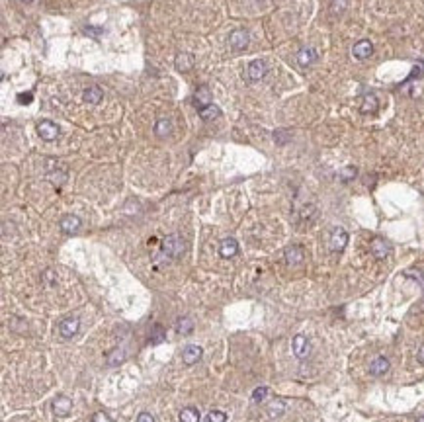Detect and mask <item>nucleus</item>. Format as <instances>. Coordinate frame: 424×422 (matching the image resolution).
<instances>
[{
	"label": "nucleus",
	"instance_id": "16",
	"mask_svg": "<svg viewBox=\"0 0 424 422\" xmlns=\"http://www.w3.org/2000/svg\"><path fill=\"white\" fill-rule=\"evenodd\" d=\"M315 59H317V51H315L313 47H303V49L297 53V63H299L301 67H309V65H313V63H315Z\"/></svg>",
	"mask_w": 424,
	"mask_h": 422
},
{
	"label": "nucleus",
	"instance_id": "35",
	"mask_svg": "<svg viewBox=\"0 0 424 422\" xmlns=\"http://www.w3.org/2000/svg\"><path fill=\"white\" fill-rule=\"evenodd\" d=\"M414 422H424V416H418V418H416Z\"/></svg>",
	"mask_w": 424,
	"mask_h": 422
},
{
	"label": "nucleus",
	"instance_id": "32",
	"mask_svg": "<svg viewBox=\"0 0 424 422\" xmlns=\"http://www.w3.org/2000/svg\"><path fill=\"white\" fill-rule=\"evenodd\" d=\"M346 6V0H335L333 2V12H342Z\"/></svg>",
	"mask_w": 424,
	"mask_h": 422
},
{
	"label": "nucleus",
	"instance_id": "18",
	"mask_svg": "<svg viewBox=\"0 0 424 422\" xmlns=\"http://www.w3.org/2000/svg\"><path fill=\"white\" fill-rule=\"evenodd\" d=\"M102 98H104V92H102V88L98 86H90L84 90V102H88L90 106H96L102 102Z\"/></svg>",
	"mask_w": 424,
	"mask_h": 422
},
{
	"label": "nucleus",
	"instance_id": "28",
	"mask_svg": "<svg viewBox=\"0 0 424 422\" xmlns=\"http://www.w3.org/2000/svg\"><path fill=\"white\" fill-rule=\"evenodd\" d=\"M164 340V331H162V327H155V331H153V336H151V344H159V342H162Z\"/></svg>",
	"mask_w": 424,
	"mask_h": 422
},
{
	"label": "nucleus",
	"instance_id": "4",
	"mask_svg": "<svg viewBox=\"0 0 424 422\" xmlns=\"http://www.w3.org/2000/svg\"><path fill=\"white\" fill-rule=\"evenodd\" d=\"M248 41H250V35L247 30H233L229 35V45L235 51H245L248 47Z\"/></svg>",
	"mask_w": 424,
	"mask_h": 422
},
{
	"label": "nucleus",
	"instance_id": "7",
	"mask_svg": "<svg viewBox=\"0 0 424 422\" xmlns=\"http://www.w3.org/2000/svg\"><path fill=\"white\" fill-rule=\"evenodd\" d=\"M283 258H285L287 266H299V264L305 260V252H303V248H301L299 245H291L285 248Z\"/></svg>",
	"mask_w": 424,
	"mask_h": 422
},
{
	"label": "nucleus",
	"instance_id": "23",
	"mask_svg": "<svg viewBox=\"0 0 424 422\" xmlns=\"http://www.w3.org/2000/svg\"><path fill=\"white\" fill-rule=\"evenodd\" d=\"M199 410L195 406H186L180 412V422H199Z\"/></svg>",
	"mask_w": 424,
	"mask_h": 422
},
{
	"label": "nucleus",
	"instance_id": "30",
	"mask_svg": "<svg viewBox=\"0 0 424 422\" xmlns=\"http://www.w3.org/2000/svg\"><path fill=\"white\" fill-rule=\"evenodd\" d=\"M354 176H356V168H354V166H348V168L340 174V178H342V180H350V178H354Z\"/></svg>",
	"mask_w": 424,
	"mask_h": 422
},
{
	"label": "nucleus",
	"instance_id": "9",
	"mask_svg": "<svg viewBox=\"0 0 424 422\" xmlns=\"http://www.w3.org/2000/svg\"><path fill=\"white\" fill-rule=\"evenodd\" d=\"M72 410V401L69 399V397H65V395H59V397H55L53 399V412L57 414V416H61V418H65V416H69Z\"/></svg>",
	"mask_w": 424,
	"mask_h": 422
},
{
	"label": "nucleus",
	"instance_id": "20",
	"mask_svg": "<svg viewBox=\"0 0 424 422\" xmlns=\"http://www.w3.org/2000/svg\"><path fill=\"white\" fill-rule=\"evenodd\" d=\"M197 114H199V118H201L203 122H211V120H215V118L221 116V110H219L215 104H209V106H205V108H201V110H197Z\"/></svg>",
	"mask_w": 424,
	"mask_h": 422
},
{
	"label": "nucleus",
	"instance_id": "13",
	"mask_svg": "<svg viewBox=\"0 0 424 422\" xmlns=\"http://www.w3.org/2000/svg\"><path fill=\"white\" fill-rule=\"evenodd\" d=\"M371 53H373V45H371V41H368V39H362V41H358L356 45L352 47V55L356 57V59H368Z\"/></svg>",
	"mask_w": 424,
	"mask_h": 422
},
{
	"label": "nucleus",
	"instance_id": "1",
	"mask_svg": "<svg viewBox=\"0 0 424 422\" xmlns=\"http://www.w3.org/2000/svg\"><path fill=\"white\" fill-rule=\"evenodd\" d=\"M184 250H186V245H184V241L180 239V235H168V237L162 241V254H164L166 258L178 260V258H182Z\"/></svg>",
	"mask_w": 424,
	"mask_h": 422
},
{
	"label": "nucleus",
	"instance_id": "14",
	"mask_svg": "<svg viewBox=\"0 0 424 422\" xmlns=\"http://www.w3.org/2000/svg\"><path fill=\"white\" fill-rule=\"evenodd\" d=\"M80 225H82V221L76 217V215H65L63 219H61V223H59V227H61V231L63 233H76L78 229H80Z\"/></svg>",
	"mask_w": 424,
	"mask_h": 422
},
{
	"label": "nucleus",
	"instance_id": "2",
	"mask_svg": "<svg viewBox=\"0 0 424 422\" xmlns=\"http://www.w3.org/2000/svg\"><path fill=\"white\" fill-rule=\"evenodd\" d=\"M80 331V319L78 316H65L61 323H59V334L63 338H74Z\"/></svg>",
	"mask_w": 424,
	"mask_h": 422
},
{
	"label": "nucleus",
	"instance_id": "12",
	"mask_svg": "<svg viewBox=\"0 0 424 422\" xmlns=\"http://www.w3.org/2000/svg\"><path fill=\"white\" fill-rule=\"evenodd\" d=\"M237 252H239V243H237L233 237H227V239L221 241V245H219V254H221L223 258H233Z\"/></svg>",
	"mask_w": 424,
	"mask_h": 422
},
{
	"label": "nucleus",
	"instance_id": "17",
	"mask_svg": "<svg viewBox=\"0 0 424 422\" xmlns=\"http://www.w3.org/2000/svg\"><path fill=\"white\" fill-rule=\"evenodd\" d=\"M377 106H379V102H377L375 94H364V98L360 102V112L362 114H373V112H377Z\"/></svg>",
	"mask_w": 424,
	"mask_h": 422
},
{
	"label": "nucleus",
	"instance_id": "8",
	"mask_svg": "<svg viewBox=\"0 0 424 422\" xmlns=\"http://www.w3.org/2000/svg\"><path fill=\"white\" fill-rule=\"evenodd\" d=\"M370 250H371V254H373V258L383 260V258H387L389 256V250H391V248H389V243L385 239L375 237V239L370 243Z\"/></svg>",
	"mask_w": 424,
	"mask_h": 422
},
{
	"label": "nucleus",
	"instance_id": "29",
	"mask_svg": "<svg viewBox=\"0 0 424 422\" xmlns=\"http://www.w3.org/2000/svg\"><path fill=\"white\" fill-rule=\"evenodd\" d=\"M90 422H112V420H110V416H108L106 412H96Z\"/></svg>",
	"mask_w": 424,
	"mask_h": 422
},
{
	"label": "nucleus",
	"instance_id": "19",
	"mask_svg": "<svg viewBox=\"0 0 424 422\" xmlns=\"http://www.w3.org/2000/svg\"><path fill=\"white\" fill-rule=\"evenodd\" d=\"M194 67V57L190 53H178L176 55V69L180 72H188Z\"/></svg>",
	"mask_w": 424,
	"mask_h": 422
},
{
	"label": "nucleus",
	"instance_id": "33",
	"mask_svg": "<svg viewBox=\"0 0 424 422\" xmlns=\"http://www.w3.org/2000/svg\"><path fill=\"white\" fill-rule=\"evenodd\" d=\"M416 360H418L420 364H424V344L418 348V352H416Z\"/></svg>",
	"mask_w": 424,
	"mask_h": 422
},
{
	"label": "nucleus",
	"instance_id": "25",
	"mask_svg": "<svg viewBox=\"0 0 424 422\" xmlns=\"http://www.w3.org/2000/svg\"><path fill=\"white\" fill-rule=\"evenodd\" d=\"M178 333L180 334H190L192 331H194V325H192V321L188 319V316H184V319H180L176 325Z\"/></svg>",
	"mask_w": 424,
	"mask_h": 422
},
{
	"label": "nucleus",
	"instance_id": "27",
	"mask_svg": "<svg viewBox=\"0 0 424 422\" xmlns=\"http://www.w3.org/2000/svg\"><path fill=\"white\" fill-rule=\"evenodd\" d=\"M225 420H227V414L223 410H211L207 414V418H205V422H225Z\"/></svg>",
	"mask_w": 424,
	"mask_h": 422
},
{
	"label": "nucleus",
	"instance_id": "3",
	"mask_svg": "<svg viewBox=\"0 0 424 422\" xmlns=\"http://www.w3.org/2000/svg\"><path fill=\"white\" fill-rule=\"evenodd\" d=\"M348 245V233L342 227H335L331 231V239H329V246L333 252H342Z\"/></svg>",
	"mask_w": 424,
	"mask_h": 422
},
{
	"label": "nucleus",
	"instance_id": "21",
	"mask_svg": "<svg viewBox=\"0 0 424 422\" xmlns=\"http://www.w3.org/2000/svg\"><path fill=\"white\" fill-rule=\"evenodd\" d=\"M195 104H197V110H201V108H205V106L213 104L211 96H209V90H207L205 86L197 88V92H195Z\"/></svg>",
	"mask_w": 424,
	"mask_h": 422
},
{
	"label": "nucleus",
	"instance_id": "22",
	"mask_svg": "<svg viewBox=\"0 0 424 422\" xmlns=\"http://www.w3.org/2000/svg\"><path fill=\"white\" fill-rule=\"evenodd\" d=\"M268 416L270 418H278V416H282L283 412H285V403H283L282 399H276V401H272V403L268 404Z\"/></svg>",
	"mask_w": 424,
	"mask_h": 422
},
{
	"label": "nucleus",
	"instance_id": "5",
	"mask_svg": "<svg viewBox=\"0 0 424 422\" xmlns=\"http://www.w3.org/2000/svg\"><path fill=\"white\" fill-rule=\"evenodd\" d=\"M37 133L43 141H53L59 137V125L49 120H43L37 123Z\"/></svg>",
	"mask_w": 424,
	"mask_h": 422
},
{
	"label": "nucleus",
	"instance_id": "15",
	"mask_svg": "<svg viewBox=\"0 0 424 422\" xmlns=\"http://www.w3.org/2000/svg\"><path fill=\"white\" fill-rule=\"evenodd\" d=\"M389 371V360L385 358V356H377V358H373V362L370 364V373L371 375H385Z\"/></svg>",
	"mask_w": 424,
	"mask_h": 422
},
{
	"label": "nucleus",
	"instance_id": "31",
	"mask_svg": "<svg viewBox=\"0 0 424 422\" xmlns=\"http://www.w3.org/2000/svg\"><path fill=\"white\" fill-rule=\"evenodd\" d=\"M137 422H157V420H155V416H153L151 412H141V414L137 416Z\"/></svg>",
	"mask_w": 424,
	"mask_h": 422
},
{
	"label": "nucleus",
	"instance_id": "6",
	"mask_svg": "<svg viewBox=\"0 0 424 422\" xmlns=\"http://www.w3.org/2000/svg\"><path fill=\"white\" fill-rule=\"evenodd\" d=\"M291 350H293V354L297 356V358H307L309 356V352H311V344H309V340L303 336V334H295L293 336V340H291Z\"/></svg>",
	"mask_w": 424,
	"mask_h": 422
},
{
	"label": "nucleus",
	"instance_id": "10",
	"mask_svg": "<svg viewBox=\"0 0 424 422\" xmlns=\"http://www.w3.org/2000/svg\"><path fill=\"white\" fill-rule=\"evenodd\" d=\"M248 78L250 80H262L266 74H268V65L262 59H254L250 65H248Z\"/></svg>",
	"mask_w": 424,
	"mask_h": 422
},
{
	"label": "nucleus",
	"instance_id": "24",
	"mask_svg": "<svg viewBox=\"0 0 424 422\" xmlns=\"http://www.w3.org/2000/svg\"><path fill=\"white\" fill-rule=\"evenodd\" d=\"M170 131H172V122H170V120L162 118V120H159V122L155 123V133H157V137H166V135H170Z\"/></svg>",
	"mask_w": 424,
	"mask_h": 422
},
{
	"label": "nucleus",
	"instance_id": "26",
	"mask_svg": "<svg viewBox=\"0 0 424 422\" xmlns=\"http://www.w3.org/2000/svg\"><path fill=\"white\" fill-rule=\"evenodd\" d=\"M268 393H270L268 387H256L254 393H252V401H254V403H262L266 397H268Z\"/></svg>",
	"mask_w": 424,
	"mask_h": 422
},
{
	"label": "nucleus",
	"instance_id": "11",
	"mask_svg": "<svg viewBox=\"0 0 424 422\" xmlns=\"http://www.w3.org/2000/svg\"><path fill=\"white\" fill-rule=\"evenodd\" d=\"M201 356H203L201 346L190 344V346H186V348L182 350V362H184L186 366H194V364H197V362L201 360Z\"/></svg>",
	"mask_w": 424,
	"mask_h": 422
},
{
	"label": "nucleus",
	"instance_id": "34",
	"mask_svg": "<svg viewBox=\"0 0 424 422\" xmlns=\"http://www.w3.org/2000/svg\"><path fill=\"white\" fill-rule=\"evenodd\" d=\"M18 100H20V102H30V100H32V94H28V96H24V94H20V96H18Z\"/></svg>",
	"mask_w": 424,
	"mask_h": 422
}]
</instances>
